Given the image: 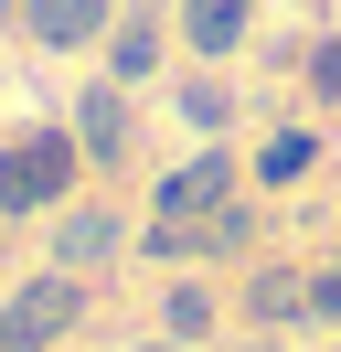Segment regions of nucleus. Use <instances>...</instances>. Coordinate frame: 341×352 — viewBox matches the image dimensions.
Instances as JSON below:
<instances>
[{
  "instance_id": "7",
  "label": "nucleus",
  "mask_w": 341,
  "mask_h": 352,
  "mask_svg": "<svg viewBox=\"0 0 341 352\" xmlns=\"http://www.w3.org/2000/svg\"><path fill=\"white\" fill-rule=\"evenodd\" d=\"M21 32L43 54H85V43L118 32V0H21Z\"/></svg>"
},
{
  "instance_id": "6",
  "label": "nucleus",
  "mask_w": 341,
  "mask_h": 352,
  "mask_svg": "<svg viewBox=\"0 0 341 352\" xmlns=\"http://www.w3.org/2000/svg\"><path fill=\"white\" fill-rule=\"evenodd\" d=\"M75 150H85V171H96V182H118V171H128V150H139L128 86H85V96H75Z\"/></svg>"
},
{
  "instance_id": "17",
  "label": "nucleus",
  "mask_w": 341,
  "mask_h": 352,
  "mask_svg": "<svg viewBox=\"0 0 341 352\" xmlns=\"http://www.w3.org/2000/svg\"><path fill=\"white\" fill-rule=\"evenodd\" d=\"M245 352H277V331H256V342H245Z\"/></svg>"
},
{
  "instance_id": "4",
  "label": "nucleus",
  "mask_w": 341,
  "mask_h": 352,
  "mask_svg": "<svg viewBox=\"0 0 341 352\" xmlns=\"http://www.w3.org/2000/svg\"><path fill=\"white\" fill-rule=\"evenodd\" d=\"M224 203H245V160L213 139V150H192L182 171L149 182V214H224Z\"/></svg>"
},
{
  "instance_id": "8",
  "label": "nucleus",
  "mask_w": 341,
  "mask_h": 352,
  "mask_svg": "<svg viewBox=\"0 0 341 352\" xmlns=\"http://www.w3.org/2000/svg\"><path fill=\"white\" fill-rule=\"evenodd\" d=\"M245 320L256 331H288V320H320V299H309V267H256V278H245Z\"/></svg>"
},
{
  "instance_id": "3",
  "label": "nucleus",
  "mask_w": 341,
  "mask_h": 352,
  "mask_svg": "<svg viewBox=\"0 0 341 352\" xmlns=\"http://www.w3.org/2000/svg\"><path fill=\"white\" fill-rule=\"evenodd\" d=\"M245 245H256V214H245V203H224V214H149L139 224V256H160V267L245 256Z\"/></svg>"
},
{
  "instance_id": "2",
  "label": "nucleus",
  "mask_w": 341,
  "mask_h": 352,
  "mask_svg": "<svg viewBox=\"0 0 341 352\" xmlns=\"http://www.w3.org/2000/svg\"><path fill=\"white\" fill-rule=\"evenodd\" d=\"M75 320H85V278L43 267V278H21L11 299H0V352H54Z\"/></svg>"
},
{
  "instance_id": "11",
  "label": "nucleus",
  "mask_w": 341,
  "mask_h": 352,
  "mask_svg": "<svg viewBox=\"0 0 341 352\" xmlns=\"http://www.w3.org/2000/svg\"><path fill=\"white\" fill-rule=\"evenodd\" d=\"M309 171H320V139H309V129H277L267 150H256V171H245V182H267V192H298Z\"/></svg>"
},
{
  "instance_id": "12",
  "label": "nucleus",
  "mask_w": 341,
  "mask_h": 352,
  "mask_svg": "<svg viewBox=\"0 0 341 352\" xmlns=\"http://www.w3.org/2000/svg\"><path fill=\"white\" fill-rule=\"evenodd\" d=\"M170 107H182V118H192V129H213V139H224V129H234V86H224V75H192V86H182V96H170Z\"/></svg>"
},
{
  "instance_id": "16",
  "label": "nucleus",
  "mask_w": 341,
  "mask_h": 352,
  "mask_svg": "<svg viewBox=\"0 0 341 352\" xmlns=\"http://www.w3.org/2000/svg\"><path fill=\"white\" fill-rule=\"evenodd\" d=\"M11 32H21V0H0V43H11Z\"/></svg>"
},
{
  "instance_id": "13",
  "label": "nucleus",
  "mask_w": 341,
  "mask_h": 352,
  "mask_svg": "<svg viewBox=\"0 0 341 352\" xmlns=\"http://www.w3.org/2000/svg\"><path fill=\"white\" fill-rule=\"evenodd\" d=\"M160 331H170V342H203V331H213V288H203V278H182V288L160 299Z\"/></svg>"
},
{
  "instance_id": "5",
  "label": "nucleus",
  "mask_w": 341,
  "mask_h": 352,
  "mask_svg": "<svg viewBox=\"0 0 341 352\" xmlns=\"http://www.w3.org/2000/svg\"><path fill=\"white\" fill-rule=\"evenodd\" d=\"M107 256H128V214H107V203H64L43 224V267H64V278H96Z\"/></svg>"
},
{
  "instance_id": "9",
  "label": "nucleus",
  "mask_w": 341,
  "mask_h": 352,
  "mask_svg": "<svg viewBox=\"0 0 341 352\" xmlns=\"http://www.w3.org/2000/svg\"><path fill=\"white\" fill-rule=\"evenodd\" d=\"M245 32H256V0H182V43L203 54V65L245 54Z\"/></svg>"
},
{
  "instance_id": "15",
  "label": "nucleus",
  "mask_w": 341,
  "mask_h": 352,
  "mask_svg": "<svg viewBox=\"0 0 341 352\" xmlns=\"http://www.w3.org/2000/svg\"><path fill=\"white\" fill-rule=\"evenodd\" d=\"M309 299H320V320H341V245L309 267Z\"/></svg>"
},
{
  "instance_id": "14",
  "label": "nucleus",
  "mask_w": 341,
  "mask_h": 352,
  "mask_svg": "<svg viewBox=\"0 0 341 352\" xmlns=\"http://www.w3.org/2000/svg\"><path fill=\"white\" fill-rule=\"evenodd\" d=\"M298 75H309V96H341V43H331V32L298 54Z\"/></svg>"
},
{
  "instance_id": "10",
  "label": "nucleus",
  "mask_w": 341,
  "mask_h": 352,
  "mask_svg": "<svg viewBox=\"0 0 341 352\" xmlns=\"http://www.w3.org/2000/svg\"><path fill=\"white\" fill-rule=\"evenodd\" d=\"M96 54H107V86H149V75H160V54H170V32L149 22V11H128Z\"/></svg>"
},
{
  "instance_id": "1",
  "label": "nucleus",
  "mask_w": 341,
  "mask_h": 352,
  "mask_svg": "<svg viewBox=\"0 0 341 352\" xmlns=\"http://www.w3.org/2000/svg\"><path fill=\"white\" fill-rule=\"evenodd\" d=\"M85 182V150H75V129H11L0 139V224H21V214H64V192Z\"/></svg>"
},
{
  "instance_id": "18",
  "label": "nucleus",
  "mask_w": 341,
  "mask_h": 352,
  "mask_svg": "<svg viewBox=\"0 0 341 352\" xmlns=\"http://www.w3.org/2000/svg\"><path fill=\"white\" fill-rule=\"evenodd\" d=\"M160 352H192V342H160Z\"/></svg>"
}]
</instances>
